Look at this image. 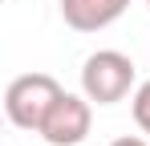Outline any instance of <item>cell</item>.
Wrapping results in <instances>:
<instances>
[{"mask_svg":"<svg viewBox=\"0 0 150 146\" xmlns=\"http://www.w3.org/2000/svg\"><path fill=\"white\" fill-rule=\"evenodd\" d=\"M146 8H150V0H146Z\"/></svg>","mask_w":150,"mask_h":146,"instance_id":"cell-7","label":"cell"},{"mask_svg":"<svg viewBox=\"0 0 150 146\" xmlns=\"http://www.w3.org/2000/svg\"><path fill=\"white\" fill-rule=\"evenodd\" d=\"M130 110H134V122H138V130L150 138V81H142L134 97H130Z\"/></svg>","mask_w":150,"mask_h":146,"instance_id":"cell-5","label":"cell"},{"mask_svg":"<svg viewBox=\"0 0 150 146\" xmlns=\"http://www.w3.org/2000/svg\"><path fill=\"white\" fill-rule=\"evenodd\" d=\"M134 89V61L118 49H98L81 65V94L93 106H114Z\"/></svg>","mask_w":150,"mask_h":146,"instance_id":"cell-2","label":"cell"},{"mask_svg":"<svg viewBox=\"0 0 150 146\" xmlns=\"http://www.w3.org/2000/svg\"><path fill=\"white\" fill-rule=\"evenodd\" d=\"M89 126H93V101L85 94H61L37 134L49 146H81Z\"/></svg>","mask_w":150,"mask_h":146,"instance_id":"cell-3","label":"cell"},{"mask_svg":"<svg viewBox=\"0 0 150 146\" xmlns=\"http://www.w3.org/2000/svg\"><path fill=\"white\" fill-rule=\"evenodd\" d=\"M61 94L65 89L57 85V77H49V73H21L4 89V114L21 130H41V122L49 118L53 101Z\"/></svg>","mask_w":150,"mask_h":146,"instance_id":"cell-1","label":"cell"},{"mask_svg":"<svg viewBox=\"0 0 150 146\" xmlns=\"http://www.w3.org/2000/svg\"><path fill=\"white\" fill-rule=\"evenodd\" d=\"M130 8V0H61V21L73 33H98Z\"/></svg>","mask_w":150,"mask_h":146,"instance_id":"cell-4","label":"cell"},{"mask_svg":"<svg viewBox=\"0 0 150 146\" xmlns=\"http://www.w3.org/2000/svg\"><path fill=\"white\" fill-rule=\"evenodd\" d=\"M110 146H150V138H138V134H122V138H114Z\"/></svg>","mask_w":150,"mask_h":146,"instance_id":"cell-6","label":"cell"}]
</instances>
